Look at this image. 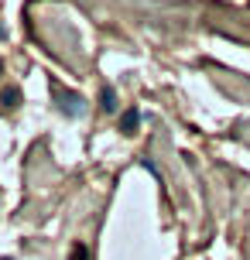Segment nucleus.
<instances>
[{"instance_id": "5", "label": "nucleus", "mask_w": 250, "mask_h": 260, "mask_svg": "<svg viewBox=\"0 0 250 260\" xmlns=\"http://www.w3.org/2000/svg\"><path fill=\"white\" fill-rule=\"evenodd\" d=\"M3 260H14V257H3Z\"/></svg>"}, {"instance_id": "4", "label": "nucleus", "mask_w": 250, "mask_h": 260, "mask_svg": "<svg viewBox=\"0 0 250 260\" xmlns=\"http://www.w3.org/2000/svg\"><path fill=\"white\" fill-rule=\"evenodd\" d=\"M3 103H7V106H14V103H17V89H14V86H7V89H3Z\"/></svg>"}, {"instance_id": "1", "label": "nucleus", "mask_w": 250, "mask_h": 260, "mask_svg": "<svg viewBox=\"0 0 250 260\" xmlns=\"http://www.w3.org/2000/svg\"><path fill=\"white\" fill-rule=\"evenodd\" d=\"M52 96L59 99V110H62L65 117H76V113H83V99H79L76 93H69V89H62L59 82L52 86Z\"/></svg>"}, {"instance_id": "3", "label": "nucleus", "mask_w": 250, "mask_h": 260, "mask_svg": "<svg viewBox=\"0 0 250 260\" xmlns=\"http://www.w3.org/2000/svg\"><path fill=\"white\" fill-rule=\"evenodd\" d=\"M99 99H103V103H99V106H103V110H110V113H113V110H117V93H113V89H110V86H106V89H103V93H99Z\"/></svg>"}, {"instance_id": "2", "label": "nucleus", "mask_w": 250, "mask_h": 260, "mask_svg": "<svg viewBox=\"0 0 250 260\" xmlns=\"http://www.w3.org/2000/svg\"><path fill=\"white\" fill-rule=\"evenodd\" d=\"M137 124H141V113H137V110H127V113L120 117V130H124V133H134Z\"/></svg>"}]
</instances>
